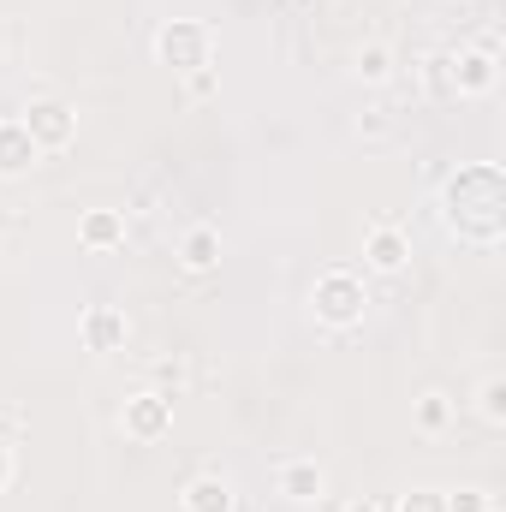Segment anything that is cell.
<instances>
[{"instance_id":"cell-1","label":"cell","mask_w":506,"mask_h":512,"mask_svg":"<svg viewBox=\"0 0 506 512\" xmlns=\"http://www.w3.org/2000/svg\"><path fill=\"white\" fill-rule=\"evenodd\" d=\"M441 203H447V227L459 239H471V245L501 239V173L495 167H465L459 179H447Z\"/></svg>"},{"instance_id":"cell-2","label":"cell","mask_w":506,"mask_h":512,"mask_svg":"<svg viewBox=\"0 0 506 512\" xmlns=\"http://www.w3.org/2000/svg\"><path fill=\"white\" fill-rule=\"evenodd\" d=\"M310 304H316V316H322L328 328H352L370 298H364V280H358L352 268H328V274L310 286Z\"/></svg>"},{"instance_id":"cell-3","label":"cell","mask_w":506,"mask_h":512,"mask_svg":"<svg viewBox=\"0 0 506 512\" xmlns=\"http://www.w3.org/2000/svg\"><path fill=\"white\" fill-rule=\"evenodd\" d=\"M155 54H161L167 66H179V72L209 66V24H167V30L155 36Z\"/></svg>"},{"instance_id":"cell-4","label":"cell","mask_w":506,"mask_h":512,"mask_svg":"<svg viewBox=\"0 0 506 512\" xmlns=\"http://www.w3.org/2000/svg\"><path fill=\"white\" fill-rule=\"evenodd\" d=\"M120 423H126L131 441H161L167 423H173V393H137V399H126Z\"/></svg>"},{"instance_id":"cell-5","label":"cell","mask_w":506,"mask_h":512,"mask_svg":"<svg viewBox=\"0 0 506 512\" xmlns=\"http://www.w3.org/2000/svg\"><path fill=\"white\" fill-rule=\"evenodd\" d=\"M447 66V84L459 90V96H489L495 90V54H483V48H459L453 60H441Z\"/></svg>"},{"instance_id":"cell-6","label":"cell","mask_w":506,"mask_h":512,"mask_svg":"<svg viewBox=\"0 0 506 512\" xmlns=\"http://www.w3.org/2000/svg\"><path fill=\"white\" fill-rule=\"evenodd\" d=\"M18 126L36 137V149H60V143H72V108L66 102H30V114Z\"/></svg>"},{"instance_id":"cell-7","label":"cell","mask_w":506,"mask_h":512,"mask_svg":"<svg viewBox=\"0 0 506 512\" xmlns=\"http://www.w3.org/2000/svg\"><path fill=\"white\" fill-rule=\"evenodd\" d=\"M405 256H411V245H405V233H399L393 221H376V227L364 233V262H370L376 274H399Z\"/></svg>"},{"instance_id":"cell-8","label":"cell","mask_w":506,"mask_h":512,"mask_svg":"<svg viewBox=\"0 0 506 512\" xmlns=\"http://www.w3.org/2000/svg\"><path fill=\"white\" fill-rule=\"evenodd\" d=\"M84 346H90V352H114V346H126V316L108 310V304H96V310L84 316Z\"/></svg>"},{"instance_id":"cell-9","label":"cell","mask_w":506,"mask_h":512,"mask_svg":"<svg viewBox=\"0 0 506 512\" xmlns=\"http://www.w3.org/2000/svg\"><path fill=\"white\" fill-rule=\"evenodd\" d=\"M185 512H233V483L227 477H191L185 483Z\"/></svg>"},{"instance_id":"cell-10","label":"cell","mask_w":506,"mask_h":512,"mask_svg":"<svg viewBox=\"0 0 506 512\" xmlns=\"http://www.w3.org/2000/svg\"><path fill=\"white\" fill-rule=\"evenodd\" d=\"M24 167H36V137L12 120V126H0V179H12Z\"/></svg>"},{"instance_id":"cell-11","label":"cell","mask_w":506,"mask_h":512,"mask_svg":"<svg viewBox=\"0 0 506 512\" xmlns=\"http://www.w3.org/2000/svg\"><path fill=\"white\" fill-rule=\"evenodd\" d=\"M280 495H286V501H322V465H316V459L280 465Z\"/></svg>"},{"instance_id":"cell-12","label":"cell","mask_w":506,"mask_h":512,"mask_svg":"<svg viewBox=\"0 0 506 512\" xmlns=\"http://www.w3.org/2000/svg\"><path fill=\"white\" fill-rule=\"evenodd\" d=\"M179 262H185L191 274H209V268L221 262V233H215V227H191V233L179 239Z\"/></svg>"},{"instance_id":"cell-13","label":"cell","mask_w":506,"mask_h":512,"mask_svg":"<svg viewBox=\"0 0 506 512\" xmlns=\"http://www.w3.org/2000/svg\"><path fill=\"white\" fill-rule=\"evenodd\" d=\"M120 239H126V221H120L114 209H90V215H84V245H90V251H114Z\"/></svg>"},{"instance_id":"cell-14","label":"cell","mask_w":506,"mask_h":512,"mask_svg":"<svg viewBox=\"0 0 506 512\" xmlns=\"http://www.w3.org/2000/svg\"><path fill=\"white\" fill-rule=\"evenodd\" d=\"M447 417H453V399H447V393H423V399H417V429L435 435V429H447Z\"/></svg>"},{"instance_id":"cell-15","label":"cell","mask_w":506,"mask_h":512,"mask_svg":"<svg viewBox=\"0 0 506 512\" xmlns=\"http://www.w3.org/2000/svg\"><path fill=\"white\" fill-rule=\"evenodd\" d=\"M358 78H370V84H387V78H393V54H387L381 42H370V48L358 54Z\"/></svg>"},{"instance_id":"cell-16","label":"cell","mask_w":506,"mask_h":512,"mask_svg":"<svg viewBox=\"0 0 506 512\" xmlns=\"http://www.w3.org/2000/svg\"><path fill=\"white\" fill-rule=\"evenodd\" d=\"M483 417H489V423H506V382L501 376L483 382Z\"/></svg>"},{"instance_id":"cell-17","label":"cell","mask_w":506,"mask_h":512,"mask_svg":"<svg viewBox=\"0 0 506 512\" xmlns=\"http://www.w3.org/2000/svg\"><path fill=\"white\" fill-rule=\"evenodd\" d=\"M399 512H447V495H435V489H417V495H405Z\"/></svg>"},{"instance_id":"cell-18","label":"cell","mask_w":506,"mask_h":512,"mask_svg":"<svg viewBox=\"0 0 506 512\" xmlns=\"http://www.w3.org/2000/svg\"><path fill=\"white\" fill-rule=\"evenodd\" d=\"M447 512H489V495L465 489V495H447Z\"/></svg>"},{"instance_id":"cell-19","label":"cell","mask_w":506,"mask_h":512,"mask_svg":"<svg viewBox=\"0 0 506 512\" xmlns=\"http://www.w3.org/2000/svg\"><path fill=\"white\" fill-rule=\"evenodd\" d=\"M209 90H215V72L197 66V72H191V96H209Z\"/></svg>"},{"instance_id":"cell-20","label":"cell","mask_w":506,"mask_h":512,"mask_svg":"<svg viewBox=\"0 0 506 512\" xmlns=\"http://www.w3.org/2000/svg\"><path fill=\"white\" fill-rule=\"evenodd\" d=\"M12 483V441H0V489Z\"/></svg>"},{"instance_id":"cell-21","label":"cell","mask_w":506,"mask_h":512,"mask_svg":"<svg viewBox=\"0 0 506 512\" xmlns=\"http://www.w3.org/2000/svg\"><path fill=\"white\" fill-rule=\"evenodd\" d=\"M340 512H381L376 501H352V507H340Z\"/></svg>"},{"instance_id":"cell-22","label":"cell","mask_w":506,"mask_h":512,"mask_svg":"<svg viewBox=\"0 0 506 512\" xmlns=\"http://www.w3.org/2000/svg\"><path fill=\"white\" fill-rule=\"evenodd\" d=\"M6 221H12V215H6V209H0V227H6Z\"/></svg>"}]
</instances>
